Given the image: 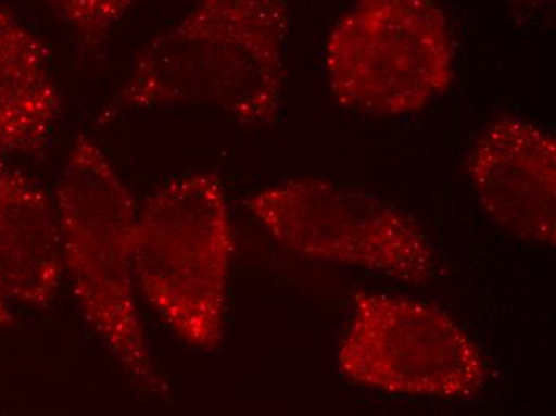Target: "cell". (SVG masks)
<instances>
[{"instance_id":"5b68a950","label":"cell","mask_w":556,"mask_h":416,"mask_svg":"<svg viewBox=\"0 0 556 416\" xmlns=\"http://www.w3.org/2000/svg\"><path fill=\"white\" fill-rule=\"evenodd\" d=\"M245 205L291 252L416 286L435 273V252L419 223L376 196L304 177L261 189Z\"/></svg>"},{"instance_id":"277c9868","label":"cell","mask_w":556,"mask_h":416,"mask_svg":"<svg viewBox=\"0 0 556 416\" xmlns=\"http://www.w3.org/2000/svg\"><path fill=\"white\" fill-rule=\"evenodd\" d=\"M454 60L442 0H355L325 47L334 100L379 117L426 110L453 86Z\"/></svg>"},{"instance_id":"3957f363","label":"cell","mask_w":556,"mask_h":416,"mask_svg":"<svg viewBox=\"0 0 556 416\" xmlns=\"http://www.w3.org/2000/svg\"><path fill=\"white\" fill-rule=\"evenodd\" d=\"M236 238L222 178L169 179L137 213L134 266L146 303L186 344L222 346Z\"/></svg>"},{"instance_id":"9c48e42d","label":"cell","mask_w":556,"mask_h":416,"mask_svg":"<svg viewBox=\"0 0 556 416\" xmlns=\"http://www.w3.org/2000/svg\"><path fill=\"white\" fill-rule=\"evenodd\" d=\"M60 117L49 47L0 2V154L42 157Z\"/></svg>"},{"instance_id":"7a4b0ae2","label":"cell","mask_w":556,"mask_h":416,"mask_svg":"<svg viewBox=\"0 0 556 416\" xmlns=\"http://www.w3.org/2000/svg\"><path fill=\"white\" fill-rule=\"evenodd\" d=\"M63 269L88 326L131 383L168 392L152 361L137 306L134 229L137 209L106 152L88 137L71 148L56 189Z\"/></svg>"},{"instance_id":"8992f818","label":"cell","mask_w":556,"mask_h":416,"mask_svg":"<svg viewBox=\"0 0 556 416\" xmlns=\"http://www.w3.org/2000/svg\"><path fill=\"white\" fill-rule=\"evenodd\" d=\"M338 368L361 387L439 399H472L490 375L477 344L445 311L369 292L352 300Z\"/></svg>"},{"instance_id":"7c38bea8","label":"cell","mask_w":556,"mask_h":416,"mask_svg":"<svg viewBox=\"0 0 556 416\" xmlns=\"http://www.w3.org/2000/svg\"><path fill=\"white\" fill-rule=\"evenodd\" d=\"M13 316L12 311L9 310V298L0 289V330L2 328L12 326Z\"/></svg>"},{"instance_id":"ba28073f","label":"cell","mask_w":556,"mask_h":416,"mask_svg":"<svg viewBox=\"0 0 556 416\" xmlns=\"http://www.w3.org/2000/svg\"><path fill=\"white\" fill-rule=\"evenodd\" d=\"M63 270L55 204L26 175L0 167V289L43 310L55 300Z\"/></svg>"},{"instance_id":"30bf717a","label":"cell","mask_w":556,"mask_h":416,"mask_svg":"<svg viewBox=\"0 0 556 416\" xmlns=\"http://www.w3.org/2000/svg\"><path fill=\"white\" fill-rule=\"evenodd\" d=\"M87 52H100L112 29L144 0H47Z\"/></svg>"},{"instance_id":"6da1fadb","label":"cell","mask_w":556,"mask_h":416,"mask_svg":"<svg viewBox=\"0 0 556 416\" xmlns=\"http://www.w3.org/2000/svg\"><path fill=\"white\" fill-rule=\"evenodd\" d=\"M290 0H195L138 53L101 124L169 106L212 108L243 125L277 119L287 80Z\"/></svg>"},{"instance_id":"8fae6325","label":"cell","mask_w":556,"mask_h":416,"mask_svg":"<svg viewBox=\"0 0 556 416\" xmlns=\"http://www.w3.org/2000/svg\"><path fill=\"white\" fill-rule=\"evenodd\" d=\"M515 7L521 10H531V12H535V10H544L547 7H551L555 0H510Z\"/></svg>"},{"instance_id":"52a82bcc","label":"cell","mask_w":556,"mask_h":416,"mask_svg":"<svg viewBox=\"0 0 556 416\" xmlns=\"http://www.w3.org/2000/svg\"><path fill=\"white\" fill-rule=\"evenodd\" d=\"M478 201L505 231L556 243V140L532 122L502 117L488 125L466 161Z\"/></svg>"}]
</instances>
